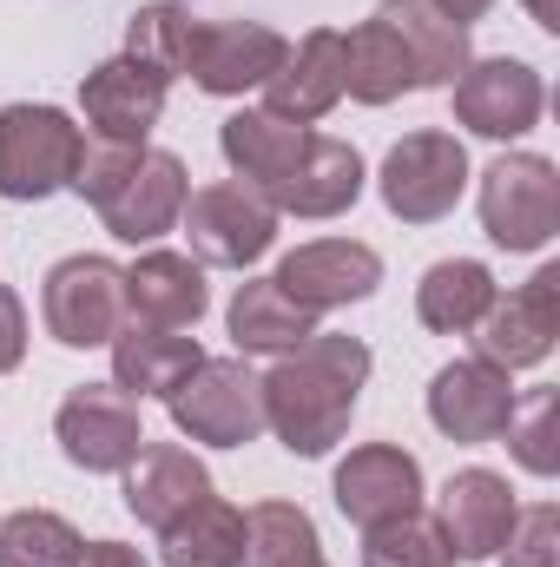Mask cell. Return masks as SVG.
Returning a JSON list of instances; mask_svg holds the SVG:
<instances>
[{"mask_svg": "<svg viewBox=\"0 0 560 567\" xmlns=\"http://www.w3.org/2000/svg\"><path fill=\"white\" fill-rule=\"evenodd\" d=\"M363 383H370V343L317 330L290 357H278V370L265 377V429L290 455L317 462V455H330L343 442Z\"/></svg>", "mask_w": 560, "mask_h": 567, "instance_id": "obj_1", "label": "cell"}, {"mask_svg": "<svg viewBox=\"0 0 560 567\" xmlns=\"http://www.w3.org/2000/svg\"><path fill=\"white\" fill-rule=\"evenodd\" d=\"M178 435L205 449H245L265 435V377L245 357H205L172 396H165Z\"/></svg>", "mask_w": 560, "mask_h": 567, "instance_id": "obj_2", "label": "cell"}, {"mask_svg": "<svg viewBox=\"0 0 560 567\" xmlns=\"http://www.w3.org/2000/svg\"><path fill=\"white\" fill-rule=\"evenodd\" d=\"M481 231L501 251H541L560 231V172L541 152H501L481 172Z\"/></svg>", "mask_w": 560, "mask_h": 567, "instance_id": "obj_3", "label": "cell"}, {"mask_svg": "<svg viewBox=\"0 0 560 567\" xmlns=\"http://www.w3.org/2000/svg\"><path fill=\"white\" fill-rule=\"evenodd\" d=\"M80 145L86 133L60 113V106H7L0 113V198L13 205H40L53 192L73 185V165H80Z\"/></svg>", "mask_w": 560, "mask_h": 567, "instance_id": "obj_4", "label": "cell"}, {"mask_svg": "<svg viewBox=\"0 0 560 567\" xmlns=\"http://www.w3.org/2000/svg\"><path fill=\"white\" fill-rule=\"evenodd\" d=\"M178 225L191 238V258L218 265V271H245L278 245V205L245 178H218V185L191 192Z\"/></svg>", "mask_w": 560, "mask_h": 567, "instance_id": "obj_5", "label": "cell"}, {"mask_svg": "<svg viewBox=\"0 0 560 567\" xmlns=\"http://www.w3.org/2000/svg\"><path fill=\"white\" fill-rule=\"evenodd\" d=\"M40 317H46V337L66 343V350H100L120 337V317H126V271L113 258H60L46 284H40Z\"/></svg>", "mask_w": 560, "mask_h": 567, "instance_id": "obj_6", "label": "cell"}, {"mask_svg": "<svg viewBox=\"0 0 560 567\" xmlns=\"http://www.w3.org/2000/svg\"><path fill=\"white\" fill-rule=\"evenodd\" d=\"M383 205L403 218V225H435V218H448L455 205H462V192H468V152L455 133H409V140L390 145V158H383Z\"/></svg>", "mask_w": 560, "mask_h": 567, "instance_id": "obj_7", "label": "cell"}, {"mask_svg": "<svg viewBox=\"0 0 560 567\" xmlns=\"http://www.w3.org/2000/svg\"><path fill=\"white\" fill-rule=\"evenodd\" d=\"M53 442L73 468L86 475H120L133 455L145 449V423L139 403L120 390V383H80L66 390L60 416H53Z\"/></svg>", "mask_w": 560, "mask_h": 567, "instance_id": "obj_8", "label": "cell"}, {"mask_svg": "<svg viewBox=\"0 0 560 567\" xmlns=\"http://www.w3.org/2000/svg\"><path fill=\"white\" fill-rule=\"evenodd\" d=\"M448 93H455V126H468L475 140H521V133H535L541 113H548L541 73H535L528 60H508V53L468 60Z\"/></svg>", "mask_w": 560, "mask_h": 567, "instance_id": "obj_9", "label": "cell"}, {"mask_svg": "<svg viewBox=\"0 0 560 567\" xmlns=\"http://www.w3.org/2000/svg\"><path fill=\"white\" fill-rule=\"evenodd\" d=\"M290 40L265 20H198L191 27V53H185V73L198 93L211 100H238L251 86H265L283 66Z\"/></svg>", "mask_w": 560, "mask_h": 567, "instance_id": "obj_10", "label": "cell"}, {"mask_svg": "<svg viewBox=\"0 0 560 567\" xmlns=\"http://www.w3.org/2000/svg\"><path fill=\"white\" fill-rule=\"evenodd\" d=\"M330 495H336L343 522H356L363 535L390 528V522H409V515H422V462L396 442H363L336 462Z\"/></svg>", "mask_w": 560, "mask_h": 567, "instance_id": "obj_11", "label": "cell"}, {"mask_svg": "<svg viewBox=\"0 0 560 567\" xmlns=\"http://www.w3.org/2000/svg\"><path fill=\"white\" fill-rule=\"evenodd\" d=\"M481 337V357L501 363V370H535L554 357V337H560V265H541L535 278L508 297L488 303V317L475 323Z\"/></svg>", "mask_w": 560, "mask_h": 567, "instance_id": "obj_12", "label": "cell"}, {"mask_svg": "<svg viewBox=\"0 0 560 567\" xmlns=\"http://www.w3.org/2000/svg\"><path fill=\"white\" fill-rule=\"evenodd\" d=\"M515 416V383L488 357H455L428 383V423L448 442H495Z\"/></svg>", "mask_w": 560, "mask_h": 567, "instance_id": "obj_13", "label": "cell"}, {"mask_svg": "<svg viewBox=\"0 0 560 567\" xmlns=\"http://www.w3.org/2000/svg\"><path fill=\"white\" fill-rule=\"evenodd\" d=\"M515 515H521V508H515L508 475H495V468H462V475H448V488H442L435 528H442V542H448L455 561H495L501 542H508V528H515Z\"/></svg>", "mask_w": 560, "mask_h": 567, "instance_id": "obj_14", "label": "cell"}, {"mask_svg": "<svg viewBox=\"0 0 560 567\" xmlns=\"http://www.w3.org/2000/svg\"><path fill=\"white\" fill-rule=\"evenodd\" d=\"M283 297H297L303 310H343V303H363L376 297L383 284V258L356 238H317V245H297L290 258L278 265Z\"/></svg>", "mask_w": 560, "mask_h": 567, "instance_id": "obj_15", "label": "cell"}, {"mask_svg": "<svg viewBox=\"0 0 560 567\" xmlns=\"http://www.w3.org/2000/svg\"><path fill=\"white\" fill-rule=\"evenodd\" d=\"M165 86H172V80H158L152 66L126 60V53L106 60V66H93V73L80 80V106H86L93 140L145 145L152 140V126L165 120Z\"/></svg>", "mask_w": 560, "mask_h": 567, "instance_id": "obj_16", "label": "cell"}, {"mask_svg": "<svg viewBox=\"0 0 560 567\" xmlns=\"http://www.w3.org/2000/svg\"><path fill=\"white\" fill-rule=\"evenodd\" d=\"M185 198H191L185 158H178V152H139V165H133L126 185L100 205V218H106V231H113L120 245H158V238L178 225Z\"/></svg>", "mask_w": 560, "mask_h": 567, "instance_id": "obj_17", "label": "cell"}, {"mask_svg": "<svg viewBox=\"0 0 560 567\" xmlns=\"http://www.w3.org/2000/svg\"><path fill=\"white\" fill-rule=\"evenodd\" d=\"M343 100V33L336 27H310L283 66L265 80V113L290 120V126H317L330 106Z\"/></svg>", "mask_w": 560, "mask_h": 567, "instance_id": "obj_18", "label": "cell"}, {"mask_svg": "<svg viewBox=\"0 0 560 567\" xmlns=\"http://www.w3.org/2000/svg\"><path fill=\"white\" fill-rule=\"evenodd\" d=\"M363 198V152L350 140H323V133H310L303 145V158L283 172V185L271 192V205H278V218H343L350 205Z\"/></svg>", "mask_w": 560, "mask_h": 567, "instance_id": "obj_19", "label": "cell"}, {"mask_svg": "<svg viewBox=\"0 0 560 567\" xmlns=\"http://www.w3.org/2000/svg\"><path fill=\"white\" fill-rule=\"evenodd\" d=\"M120 475H126V488H120V495H126V508L139 515L145 528H172L191 502H205V495H211L205 462H198L191 449H178V442H145Z\"/></svg>", "mask_w": 560, "mask_h": 567, "instance_id": "obj_20", "label": "cell"}, {"mask_svg": "<svg viewBox=\"0 0 560 567\" xmlns=\"http://www.w3.org/2000/svg\"><path fill=\"white\" fill-rule=\"evenodd\" d=\"M126 310L158 330H198V317L211 310L205 265L191 251H145L126 271Z\"/></svg>", "mask_w": 560, "mask_h": 567, "instance_id": "obj_21", "label": "cell"}, {"mask_svg": "<svg viewBox=\"0 0 560 567\" xmlns=\"http://www.w3.org/2000/svg\"><path fill=\"white\" fill-rule=\"evenodd\" d=\"M225 323H231L238 357H290L303 337H317V330H323V323H317V310H303L297 297H283L278 278L238 284V297H231Z\"/></svg>", "mask_w": 560, "mask_h": 567, "instance_id": "obj_22", "label": "cell"}, {"mask_svg": "<svg viewBox=\"0 0 560 567\" xmlns=\"http://www.w3.org/2000/svg\"><path fill=\"white\" fill-rule=\"evenodd\" d=\"M205 363L198 337H178V330H158V323H133L113 337V383L145 403V396H172L191 370Z\"/></svg>", "mask_w": 560, "mask_h": 567, "instance_id": "obj_23", "label": "cell"}, {"mask_svg": "<svg viewBox=\"0 0 560 567\" xmlns=\"http://www.w3.org/2000/svg\"><path fill=\"white\" fill-rule=\"evenodd\" d=\"M303 145H310V126H290V120H271L265 106L258 113H231L225 126H218V152H225V165H231V178H245V185H258L265 198L283 185V172L303 158Z\"/></svg>", "mask_w": 560, "mask_h": 567, "instance_id": "obj_24", "label": "cell"}, {"mask_svg": "<svg viewBox=\"0 0 560 567\" xmlns=\"http://www.w3.org/2000/svg\"><path fill=\"white\" fill-rule=\"evenodd\" d=\"M376 20H390V33L403 40V53H409V66H416V86H455L462 66L475 60V53H468V27L442 20L428 0H383Z\"/></svg>", "mask_w": 560, "mask_h": 567, "instance_id": "obj_25", "label": "cell"}, {"mask_svg": "<svg viewBox=\"0 0 560 567\" xmlns=\"http://www.w3.org/2000/svg\"><path fill=\"white\" fill-rule=\"evenodd\" d=\"M501 290H495V271L488 265H475V258H442V265H428L416 284V317L422 330H435V337H468L481 317H488V303H495Z\"/></svg>", "mask_w": 560, "mask_h": 567, "instance_id": "obj_26", "label": "cell"}, {"mask_svg": "<svg viewBox=\"0 0 560 567\" xmlns=\"http://www.w3.org/2000/svg\"><path fill=\"white\" fill-rule=\"evenodd\" d=\"M158 555L165 567H245V508L225 495L191 502L172 528H158Z\"/></svg>", "mask_w": 560, "mask_h": 567, "instance_id": "obj_27", "label": "cell"}, {"mask_svg": "<svg viewBox=\"0 0 560 567\" xmlns=\"http://www.w3.org/2000/svg\"><path fill=\"white\" fill-rule=\"evenodd\" d=\"M343 93L363 106H390L403 93H422L416 66H409L403 40L390 33V20H363L356 33H343Z\"/></svg>", "mask_w": 560, "mask_h": 567, "instance_id": "obj_28", "label": "cell"}, {"mask_svg": "<svg viewBox=\"0 0 560 567\" xmlns=\"http://www.w3.org/2000/svg\"><path fill=\"white\" fill-rule=\"evenodd\" d=\"M323 542L297 502H258L245 515V567H317Z\"/></svg>", "mask_w": 560, "mask_h": 567, "instance_id": "obj_29", "label": "cell"}, {"mask_svg": "<svg viewBox=\"0 0 560 567\" xmlns=\"http://www.w3.org/2000/svg\"><path fill=\"white\" fill-rule=\"evenodd\" d=\"M191 27L198 20L178 0H152V7H139L126 20V60L152 66L158 80H178L185 73V53H191Z\"/></svg>", "mask_w": 560, "mask_h": 567, "instance_id": "obj_30", "label": "cell"}, {"mask_svg": "<svg viewBox=\"0 0 560 567\" xmlns=\"http://www.w3.org/2000/svg\"><path fill=\"white\" fill-rule=\"evenodd\" d=\"M80 535L53 508H20L0 522V567H73Z\"/></svg>", "mask_w": 560, "mask_h": 567, "instance_id": "obj_31", "label": "cell"}, {"mask_svg": "<svg viewBox=\"0 0 560 567\" xmlns=\"http://www.w3.org/2000/svg\"><path fill=\"white\" fill-rule=\"evenodd\" d=\"M560 390H535L528 403H515V416H508V449H515V462L528 468V475H554L560 468Z\"/></svg>", "mask_w": 560, "mask_h": 567, "instance_id": "obj_32", "label": "cell"}, {"mask_svg": "<svg viewBox=\"0 0 560 567\" xmlns=\"http://www.w3.org/2000/svg\"><path fill=\"white\" fill-rule=\"evenodd\" d=\"M363 567H455V555H448L435 522L409 515V522H390V528L363 535Z\"/></svg>", "mask_w": 560, "mask_h": 567, "instance_id": "obj_33", "label": "cell"}, {"mask_svg": "<svg viewBox=\"0 0 560 567\" xmlns=\"http://www.w3.org/2000/svg\"><path fill=\"white\" fill-rule=\"evenodd\" d=\"M139 152H145V145L86 140V145H80V165H73V185H66V192H80V198H86V205L100 212V205H106V198H113V192L126 185V172L139 165Z\"/></svg>", "mask_w": 560, "mask_h": 567, "instance_id": "obj_34", "label": "cell"}, {"mask_svg": "<svg viewBox=\"0 0 560 567\" xmlns=\"http://www.w3.org/2000/svg\"><path fill=\"white\" fill-rule=\"evenodd\" d=\"M495 561H508V567H560V508L554 502L515 515V528H508V542H501Z\"/></svg>", "mask_w": 560, "mask_h": 567, "instance_id": "obj_35", "label": "cell"}, {"mask_svg": "<svg viewBox=\"0 0 560 567\" xmlns=\"http://www.w3.org/2000/svg\"><path fill=\"white\" fill-rule=\"evenodd\" d=\"M20 357H27V310H20V297L0 284V377L20 370Z\"/></svg>", "mask_w": 560, "mask_h": 567, "instance_id": "obj_36", "label": "cell"}, {"mask_svg": "<svg viewBox=\"0 0 560 567\" xmlns=\"http://www.w3.org/2000/svg\"><path fill=\"white\" fill-rule=\"evenodd\" d=\"M73 567H145V555L126 548V542H80Z\"/></svg>", "mask_w": 560, "mask_h": 567, "instance_id": "obj_37", "label": "cell"}, {"mask_svg": "<svg viewBox=\"0 0 560 567\" xmlns=\"http://www.w3.org/2000/svg\"><path fill=\"white\" fill-rule=\"evenodd\" d=\"M428 7H435L442 20H455V27H475V20H481L495 0H428Z\"/></svg>", "mask_w": 560, "mask_h": 567, "instance_id": "obj_38", "label": "cell"}, {"mask_svg": "<svg viewBox=\"0 0 560 567\" xmlns=\"http://www.w3.org/2000/svg\"><path fill=\"white\" fill-rule=\"evenodd\" d=\"M528 13H535V27L541 33H560V0H521Z\"/></svg>", "mask_w": 560, "mask_h": 567, "instance_id": "obj_39", "label": "cell"}, {"mask_svg": "<svg viewBox=\"0 0 560 567\" xmlns=\"http://www.w3.org/2000/svg\"><path fill=\"white\" fill-rule=\"evenodd\" d=\"M317 567H330V561H317Z\"/></svg>", "mask_w": 560, "mask_h": 567, "instance_id": "obj_40", "label": "cell"}]
</instances>
